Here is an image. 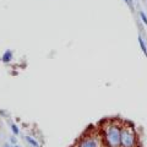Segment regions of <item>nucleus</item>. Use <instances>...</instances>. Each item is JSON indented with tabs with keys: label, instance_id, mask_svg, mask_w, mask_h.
Wrapping results in <instances>:
<instances>
[{
	"label": "nucleus",
	"instance_id": "12",
	"mask_svg": "<svg viewBox=\"0 0 147 147\" xmlns=\"http://www.w3.org/2000/svg\"><path fill=\"white\" fill-rule=\"evenodd\" d=\"M15 147H20V146H18V145H15Z\"/></svg>",
	"mask_w": 147,
	"mask_h": 147
},
{
	"label": "nucleus",
	"instance_id": "3",
	"mask_svg": "<svg viewBox=\"0 0 147 147\" xmlns=\"http://www.w3.org/2000/svg\"><path fill=\"white\" fill-rule=\"evenodd\" d=\"M102 144H103V140L100 137L96 136L93 134H90L82 137L75 147H102Z\"/></svg>",
	"mask_w": 147,
	"mask_h": 147
},
{
	"label": "nucleus",
	"instance_id": "4",
	"mask_svg": "<svg viewBox=\"0 0 147 147\" xmlns=\"http://www.w3.org/2000/svg\"><path fill=\"white\" fill-rule=\"evenodd\" d=\"M12 52L11 50H6L5 53L3 54V58H1V60H3V63H5V64H7V63H10L11 60H12Z\"/></svg>",
	"mask_w": 147,
	"mask_h": 147
},
{
	"label": "nucleus",
	"instance_id": "10",
	"mask_svg": "<svg viewBox=\"0 0 147 147\" xmlns=\"http://www.w3.org/2000/svg\"><path fill=\"white\" fill-rule=\"evenodd\" d=\"M125 3H127V4H131V0H124Z\"/></svg>",
	"mask_w": 147,
	"mask_h": 147
},
{
	"label": "nucleus",
	"instance_id": "6",
	"mask_svg": "<svg viewBox=\"0 0 147 147\" xmlns=\"http://www.w3.org/2000/svg\"><path fill=\"white\" fill-rule=\"evenodd\" d=\"M26 141L28 142L31 146H33V147H39V144H38V142H37V140L33 139L32 136H26Z\"/></svg>",
	"mask_w": 147,
	"mask_h": 147
},
{
	"label": "nucleus",
	"instance_id": "2",
	"mask_svg": "<svg viewBox=\"0 0 147 147\" xmlns=\"http://www.w3.org/2000/svg\"><path fill=\"white\" fill-rule=\"evenodd\" d=\"M137 134L131 123H125L121 126L120 132V147H136Z\"/></svg>",
	"mask_w": 147,
	"mask_h": 147
},
{
	"label": "nucleus",
	"instance_id": "8",
	"mask_svg": "<svg viewBox=\"0 0 147 147\" xmlns=\"http://www.w3.org/2000/svg\"><path fill=\"white\" fill-rule=\"evenodd\" d=\"M140 17H141V20L144 21V24L147 25V16H146V13L141 11V12H140Z\"/></svg>",
	"mask_w": 147,
	"mask_h": 147
},
{
	"label": "nucleus",
	"instance_id": "7",
	"mask_svg": "<svg viewBox=\"0 0 147 147\" xmlns=\"http://www.w3.org/2000/svg\"><path fill=\"white\" fill-rule=\"evenodd\" d=\"M11 130H12V134L13 135H18V134H20V130H18V127H17V125H16V124H11Z\"/></svg>",
	"mask_w": 147,
	"mask_h": 147
},
{
	"label": "nucleus",
	"instance_id": "1",
	"mask_svg": "<svg viewBox=\"0 0 147 147\" xmlns=\"http://www.w3.org/2000/svg\"><path fill=\"white\" fill-rule=\"evenodd\" d=\"M123 124L117 120H110L102 129V140L105 147H120V132Z\"/></svg>",
	"mask_w": 147,
	"mask_h": 147
},
{
	"label": "nucleus",
	"instance_id": "5",
	"mask_svg": "<svg viewBox=\"0 0 147 147\" xmlns=\"http://www.w3.org/2000/svg\"><path fill=\"white\" fill-rule=\"evenodd\" d=\"M139 43H140V48L142 50V53L145 54V57H147V47H146V43H145V40L142 39L141 36H139Z\"/></svg>",
	"mask_w": 147,
	"mask_h": 147
},
{
	"label": "nucleus",
	"instance_id": "11",
	"mask_svg": "<svg viewBox=\"0 0 147 147\" xmlns=\"http://www.w3.org/2000/svg\"><path fill=\"white\" fill-rule=\"evenodd\" d=\"M4 147H11V146H10V145H9V144H6V145H5V146H4Z\"/></svg>",
	"mask_w": 147,
	"mask_h": 147
},
{
	"label": "nucleus",
	"instance_id": "9",
	"mask_svg": "<svg viewBox=\"0 0 147 147\" xmlns=\"http://www.w3.org/2000/svg\"><path fill=\"white\" fill-rule=\"evenodd\" d=\"M10 141L12 142V144H13V145H15V144H16V139H15V137H13V136H11V137H10Z\"/></svg>",
	"mask_w": 147,
	"mask_h": 147
}]
</instances>
